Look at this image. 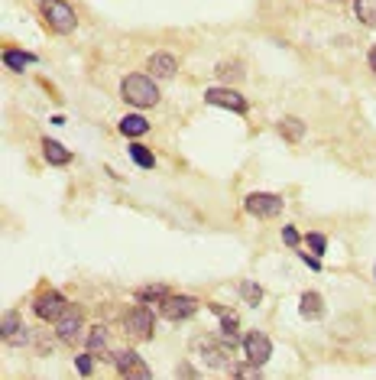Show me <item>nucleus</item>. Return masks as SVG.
<instances>
[{"mask_svg": "<svg viewBox=\"0 0 376 380\" xmlns=\"http://www.w3.org/2000/svg\"><path fill=\"white\" fill-rule=\"evenodd\" d=\"M140 299H159V303H162V299H166V289L162 286H146V289H140Z\"/></svg>", "mask_w": 376, "mask_h": 380, "instance_id": "obj_25", "label": "nucleus"}, {"mask_svg": "<svg viewBox=\"0 0 376 380\" xmlns=\"http://www.w3.org/2000/svg\"><path fill=\"white\" fill-rule=\"evenodd\" d=\"M124 101H130L134 108H153L159 101V88L146 75H130L124 78Z\"/></svg>", "mask_w": 376, "mask_h": 380, "instance_id": "obj_1", "label": "nucleus"}, {"mask_svg": "<svg viewBox=\"0 0 376 380\" xmlns=\"http://www.w3.org/2000/svg\"><path fill=\"white\" fill-rule=\"evenodd\" d=\"M146 130H150V124H146L140 114H130V118L120 120V134H127V137H143Z\"/></svg>", "mask_w": 376, "mask_h": 380, "instance_id": "obj_15", "label": "nucleus"}, {"mask_svg": "<svg viewBox=\"0 0 376 380\" xmlns=\"http://www.w3.org/2000/svg\"><path fill=\"white\" fill-rule=\"evenodd\" d=\"M39 10H42V17H46V23H49L56 33L68 36L75 30V10L68 7L65 0H42Z\"/></svg>", "mask_w": 376, "mask_h": 380, "instance_id": "obj_2", "label": "nucleus"}, {"mask_svg": "<svg viewBox=\"0 0 376 380\" xmlns=\"http://www.w3.org/2000/svg\"><path fill=\"white\" fill-rule=\"evenodd\" d=\"M195 309H198V303H195L192 296H166V299L159 303V312L166 315V319H172V322L188 319Z\"/></svg>", "mask_w": 376, "mask_h": 380, "instance_id": "obj_4", "label": "nucleus"}, {"mask_svg": "<svg viewBox=\"0 0 376 380\" xmlns=\"http://www.w3.org/2000/svg\"><path fill=\"white\" fill-rule=\"evenodd\" d=\"M218 312H221V309H218ZM221 331H224V338H234L237 335V315L221 312Z\"/></svg>", "mask_w": 376, "mask_h": 380, "instance_id": "obj_22", "label": "nucleus"}, {"mask_svg": "<svg viewBox=\"0 0 376 380\" xmlns=\"http://www.w3.org/2000/svg\"><path fill=\"white\" fill-rule=\"evenodd\" d=\"M42 150H46V160L56 163V166H65V163L72 160V153L62 144H56V140H42Z\"/></svg>", "mask_w": 376, "mask_h": 380, "instance_id": "obj_14", "label": "nucleus"}, {"mask_svg": "<svg viewBox=\"0 0 376 380\" xmlns=\"http://www.w3.org/2000/svg\"><path fill=\"white\" fill-rule=\"evenodd\" d=\"M108 345V329H91V338H88V348H91V351H101V348Z\"/></svg>", "mask_w": 376, "mask_h": 380, "instance_id": "obj_21", "label": "nucleus"}, {"mask_svg": "<svg viewBox=\"0 0 376 380\" xmlns=\"http://www.w3.org/2000/svg\"><path fill=\"white\" fill-rule=\"evenodd\" d=\"M218 75H221V78H240L243 72H240V65H234V62H221V65H218Z\"/></svg>", "mask_w": 376, "mask_h": 380, "instance_id": "obj_24", "label": "nucleus"}, {"mask_svg": "<svg viewBox=\"0 0 376 380\" xmlns=\"http://www.w3.org/2000/svg\"><path fill=\"white\" fill-rule=\"evenodd\" d=\"M0 331H4V338H7L10 345H26V341H30V335H26V329L23 325H20V319L13 312L7 315V319H4V325H0Z\"/></svg>", "mask_w": 376, "mask_h": 380, "instance_id": "obj_11", "label": "nucleus"}, {"mask_svg": "<svg viewBox=\"0 0 376 380\" xmlns=\"http://www.w3.org/2000/svg\"><path fill=\"white\" fill-rule=\"evenodd\" d=\"M65 309H68V303H65V296L62 293H46V296L36 299V315L46 319V322H59Z\"/></svg>", "mask_w": 376, "mask_h": 380, "instance_id": "obj_7", "label": "nucleus"}, {"mask_svg": "<svg viewBox=\"0 0 376 380\" xmlns=\"http://www.w3.org/2000/svg\"><path fill=\"white\" fill-rule=\"evenodd\" d=\"M357 17L363 20L367 26H376V0H357Z\"/></svg>", "mask_w": 376, "mask_h": 380, "instance_id": "obj_18", "label": "nucleus"}, {"mask_svg": "<svg viewBox=\"0 0 376 380\" xmlns=\"http://www.w3.org/2000/svg\"><path fill=\"white\" fill-rule=\"evenodd\" d=\"M331 4H341V0H331Z\"/></svg>", "mask_w": 376, "mask_h": 380, "instance_id": "obj_30", "label": "nucleus"}, {"mask_svg": "<svg viewBox=\"0 0 376 380\" xmlns=\"http://www.w3.org/2000/svg\"><path fill=\"white\" fill-rule=\"evenodd\" d=\"M205 101L214 104V108H227V110H237V114H243L247 110V101H243L237 91H231V88H208V94H205Z\"/></svg>", "mask_w": 376, "mask_h": 380, "instance_id": "obj_8", "label": "nucleus"}, {"mask_svg": "<svg viewBox=\"0 0 376 380\" xmlns=\"http://www.w3.org/2000/svg\"><path fill=\"white\" fill-rule=\"evenodd\" d=\"M4 62H7L13 72H20V68H26L30 62H36V59H33V56H23V52H7V56H4Z\"/></svg>", "mask_w": 376, "mask_h": 380, "instance_id": "obj_20", "label": "nucleus"}, {"mask_svg": "<svg viewBox=\"0 0 376 380\" xmlns=\"http://www.w3.org/2000/svg\"><path fill=\"white\" fill-rule=\"evenodd\" d=\"M247 211L257 215V218H276L283 211V198L279 195H269V192H253L247 198Z\"/></svg>", "mask_w": 376, "mask_h": 380, "instance_id": "obj_3", "label": "nucleus"}, {"mask_svg": "<svg viewBox=\"0 0 376 380\" xmlns=\"http://www.w3.org/2000/svg\"><path fill=\"white\" fill-rule=\"evenodd\" d=\"M240 293H243V299H247V303H259V299H263V289H259L257 283H243Z\"/></svg>", "mask_w": 376, "mask_h": 380, "instance_id": "obj_23", "label": "nucleus"}, {"mask_svg": "<svg viewBox=\"0 0 376 380\" xmlns=\"http://www.w3.org/2000/svg\"><path fill=\"white\" fill-rule=\"evenodd\" d=\"M127 331L136 338H150L153 335V312L150 309H134L127 315Z\"/></svg>", "mask_w": 376, "mask_h": 380, "instance_id": "obj_10", "label": "nucleus"}, {"mask_svg": "<svg viewBox=\"0 0 376 380\" xmlns=\"http://www.w3.org/2000/svg\"><path fill=\"white\" fill-rule=\"evenodd\" d=\"M283 241H285V244H289V247H295V244H299V241H302V237H299V231H295L292 224H289V228H283Z\"/></svg>", "mask_w": 376, "mask_h": 380, "instance_id": "obj_27", "label": "nucleus"}, {"mask_svg": "<svg viewBox=\"0 0 376 380\" xmlns=\"http://www.w3.org/2000/svg\"><path fill=\"white\" fill-rule=\"evenodd\" d=\"M243 351H247V361L250 364H266L273 355V341H269L263 331H250L243 338Z\"/></svg>", "mask_w": 376, "mask_h": 380, "instance_id": "obj_5", "label": "nucleus"}, {"mask_svg": "<svg viewBox=\"0 0 376 380\" xmlns=\"http://www.w3.org/2000/svg\"><path fill=\"white\" fill-rule=\"evenodd\" d=\"M56 335H59L65 345H75L78 338H82V312L68 305L65 312H62V319L56 322Z\"/></svg>", "mask_w": 376, "mask_h": 380, "instance_id": "obj_6", "label": "nucleus"}, {"mask_svg": "<svg viewBox=\"0 0 376 380\" xmlns=\"http://www.w3.org/2000/svg\"><path fill=\"white\" fill-rule=\"evenodd\" d=\"M198 348L205 351V361L211 364V367H224V351H221L218 345H208V341H198Z\"/></svg>", "mask_w": 376, "mask_h": 380, "instance_id": "obj_17", "label": "nucleus"}, {"mask_svg": "<svg viewBox=\"0 0 376 380\" xmlns=\"http://www.w3.org/2000/svg\"><path fill=\"white\" fill-rule=\"evenodd\" d=\"M150 72L159 78H172L176 75V59H172L169 52H156V56L150 59Z\"/></svg>", "mask_w": 376, "mask_h": 380, "instance_id": "obj_12", "label": "nucleus"}, {"mask_svg": "<svg viewBox=\"0 0 376 380\" xmlns=\"http://www.w3.org/2000/svg\"><path fill=\"white\" fill-rule=\"evenodd\" d=\"M302 319H321V315H325V303H321V296L318 293H305L302 296Z\"/></svg>", "mask_w": 376, "mask_h": 380, "instance_id": "obj_13", "label": "nucleus"}, {"mask_svg": "<svg viewBox=\"0 0 376 380\" xmlns=\"http://www.w3.org/2000/svg\"><path fill=\"white\" fill-rule=\"evenodd\" d=\"M75 367H78V371H82V374H91V357H88V355H82V357H78V361H75Z\"/></svg>", "mask_w": 376, "mask_h": 380, "instance_id": "obj_28", "label": "nucleus"}, {"mask_svg": "<svg viewBox=\"0 0 376 380\" xmlns=\"http://www.w3.org/2000/svg\"><path fill=\"white\" fill-rule=\"evenodd\" d=\"M114 364H117V371L124 374V377L150 380V367H146V364H143V357L134 355V351H120V355L114 357Z\"/></svg>", "mask_w": 376, "mask_h": 380, "instance_id": "obj_9", "label": "nucleus"}, {"mask_svg": "<svg viewBox=\"0 0 376 380\" xmlns=\"http://www.w3.org/2000/svg\"><path fill=\"white\" fill-rule=\"evenodd\" d=\"M370 65H373V72H376V49L370 52Z\"/></svg>", "mask_w": 376, "mask_h": 380, "instance_id": "obj_29", "label": "nucleus"}, {"mask_svg": "<svg viewBox=\"0 0 376 380\" xmlns=\"http://www.w3.org/2000/svg\"><path fill=\"white\" fill-rule=\"evenodd\" d=\"M279 130H283V137H285V140H292V144L305 137V124H302L299 118H285L283 124H279Z\"/></svg>", "mask_w": 376, "mask_h": 380, "instance_id": "obj_16", "label": "nucleus"}, {"mask_svg": "<svg viewBox=\"0 0 376 380\" xmlns=\"http://www.w3.org/2000/svg\"><path fill=\"white\" fill-rule=\"evenodd\" d=\"M130 156H134V163H136V166H143V169H153V166H156V160H153V153L146 150V146H140V144L130 146Z\"/></svg>", "mask_w": 376, "mask_h": 380, "instance_id": "obj_19", "label": "nucleus"}, {"mask_svg": "<svg viewBox=\"0 0 376 380\" xmlns=\"http://www.w3.org/2000/svg\"><path fill=\"white\" fill-rule=\"evenodd\" d=\"M305 241H309V247L315 253H325V247H328V241H325V234H309L305 237Z\"/></svg>", "mask_w": 376, "mask_h": 380, "instance_id": "obj_26", "label": "nucleus"}]
</instances>
